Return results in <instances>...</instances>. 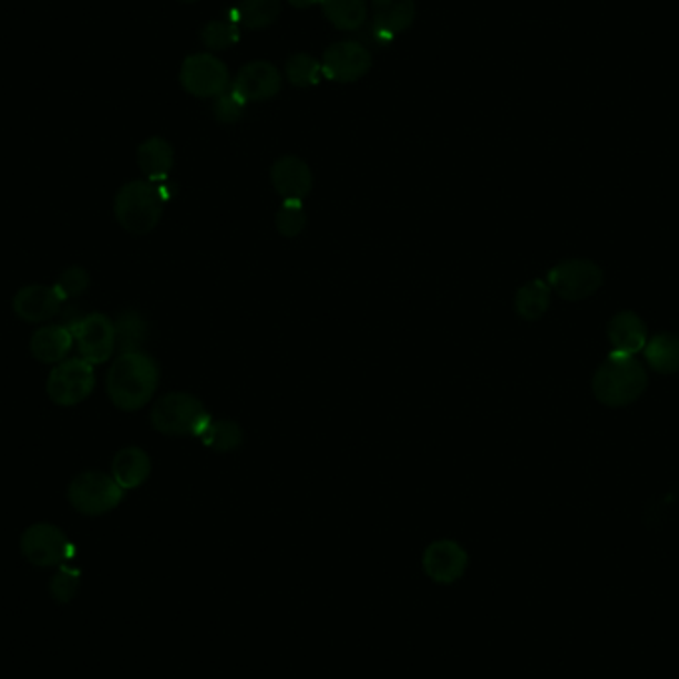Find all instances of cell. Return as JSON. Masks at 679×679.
Segmentation results:
<instances>
[{
    "instance_id": "obj_1",
    "label": "cell",
    "mask_w": 679,
    "mask_h": 679,
    "mask_svg": "<svg viewBox=\"0 0 679 679\" xmlns=\"http://www.w3.org/2000/svg\"><path fill=\"white\" fill-rule=\"evenodd\" d=\"M160 383V366L145 352H124L117 356L107 372V395L115 408L137 412L154 398Z\"/></svg>"
},
{
    "instance_id": "obj_2",
    "label": "cell",
    "mask_w": 679,
    "mask_h": 679,
    "mask_svg": "<svg viewBox=\"0 0 679 679\" xmlns=\"http://www.w3.org/2000/svg\"><path fill=\"white\" fill-rule=\"evenodd\" d=\"M648 388V372L634 356L613 354L593 378V392L608 408H624L640 398Z\"/></svg>"
},
{
    "instance_id": "obj_3",
    "label": "cell",
    "mask_w": 679,
    "mask_h": 679,
    "mask_svg": "<svg viewBox=\"0 0 679 679\" xmlns=\"http://www.w3.org/2000/svg\"><path fill=\"white\" fill-rule=\"evenodd\" d=\"M163 193L157 183L130 182L117 192L114 215L122 229L132 235H147L162 219Z\"/></svg>"
},
{
    "instance_id": "obj_4",
    "label": "cell",
    "mask_w": 679,
    "mask_h": 679,
    "mask_svg": "<svg viewBox=\"0 0 679 679\" xmlns=\"http://www.w3.org/2000/svg\"><path fill=\"white\" fill-rule=\"evenodd\" d=\"M152 425L163 435L182 438V435H197L202 438L207 430L210 418L202 400L193 398L189 393H167L152 410Z\"/></svg>"
},
{
    "instance_id": "obj_5",
    "label": "cell",
    "mask_w": 679,
    "mask_h": 679,
    "mask_svg": "<svg viewBox=\"0 0 679 679\" xmlns=\"http://www.w3.org/2000/svg\"><path fill=\"white\" fill-rule=\"evenodd\" d=\"M124 498V488L115 479L102 471H84L72 479L68 487V501L78 513L88 517H100L114 511Z\"/></svg>"
},
{
    "instance_id": "obj_6",
    "label": "cell",
    "mask_w": 679,
    "mask_h": 679,
    "mask_svg": "<svg viewBox=\"0 0 679 679\" xmlns=\"http://www.w3.org/2000/svg\"><path fill=\"white\" fill-rule=\"evenodd\" d=\"M96 388L94 366L84 358H66L52 368L47 380V393L60 408H74L90 398Z\"/></svg>"
},
{
    "instance_id": "obj_7",
    "label": "cell",
    "mask_w": 679,
    "mask_h": 679,
    "mask_svg": "<svg viewBox=\"0 0 679 679\" xmlns=\"http://www.w3.org/2000/svg\"><path fill=\"white\" fill-rule=\"evenodd\" d=\"M546 282L558 297L578 302L593 297L594 292L603 287L604 272L594 260H565L548 270Z\"/></svg>"
},
{
    "instance_id": "obj_8",
    "label": "cell",
    "mask_w": 679,
    "mask_h": 679,
    "mask_svg": "<svg viewBox=\"0 0 679 679\" xmlns=\"http://www.w3.org/2000/svg\"><path fill=\"white\" fill-rule=\"evenodd\" d=\"M20 551L30 565L50 568L66 563L72 555V543L56 525L37 523L20 536Z\"/></svg>"
},
{
    "instance_id": "obj_9",
    "label": "cell",
    "mask_w": 679,
    "mask_h": 679,
    "mask_svg": "<svg viewBox=\"0 0 679 679\" xmlns=\"http://www.w3.org/2000/svg\"><path fill=\"white\" fill-rule=\"evenodd\" d=\"M179 80L182 86L195 97H219L230 88L229 68L209 52L185 58Z\"/></svg>"
},
{
    "instance_id": "obj_10",
    "label": "cell",
    "mask_w": 679,
    "mask_h": 679,
    "mask_svg": "<svg viewBox=\"0 0 679 679\" xmlns=\"http://www.w3.org/2000/svg\"><path fill=\"white\" fill-rule=\"evenodd\" d=\"M70 330L74 335L80 358L90 364H104L114 356L115 325L102 312L82 316Z\"/></svg>"
},
{
    "instance_id": "obj_11",
    "label": "cell",
    "mask_w": 679,
    "mask_h": 679,
    "mask_svg": "<svg viewBox=\"0 0 679 679\" xmlns=\"http://www.w3.org/2000/svg\"><path fill=\"white\" fill-rule=\"evenodd\" d=\"M322 74L332 82L350 84L364 78L372 68V54L360 42L344 40L328 47L322 58Z\"/></svg>"
},
{
    "instance_id": "obj_12",
    "label": "cell",
    "mask_w": 679,
    "mask_h": 679,
    "mask_svg": "<svg viewBox=\"0 0 679 679\" xmlns=\"http://www.w3.org/2000/svg\"><path fill=\"white\" fill-rule=\"evenodd\" d=\"M235 94L247 102H265L277 96L282 88L280 70L267 60H255L239 70L237 78L233 80Z\"/></svg>"
},
{
    "instance_id": "obj_13",
    "label": "cell",
    "mask_w": 679,
    "mask_h": 679,
    "mask_svg": "<svg viewBox=\"0 0 679 679\" xmlns=\"http://www.w3.org/2000/svg\"><path fill=\"white\" fill-rule=\"evenodd\" d=\"M62 305H64V297L58 292V288L44 287V285L22 287L12 298L14 315L30 325L49 322L54 316L60 315Z\"/></svg>"
},
{
    "instance_id": "obj_14",
    "label": "cell",
    "mask_w": 679,
    "mask_h": 679,
    "mask_svg": "<svg viewBox=\"0 0 679 679\" xmlns=\"http://www.w3.org/2000/svg\"><path fill=\"white\" fill-rule=\"evenodd\" d=\"M467 565L470 556L453 541H438L423 553V570L435 583L451 584L460 580Z\"/></svg>"
},
{
    "instance_id": "obj_15",
    "label": "cell",
    "mask_w": 679,
    "mask_h": 679,
    "mask_svg": "<svg viewBox=\"0 0 679 679\" xmlns=\"http://www.w3.org/2000/svg\"><path fill=\"white\" fill-rule=\"evenodd\" d=\"M270 182L282 202H302L312 192V172L307 162L295 155L275 162L270 169Z\"/></svg>"
},
{
    "instance_id": "obj_16",
    "label": "cell",
    "mask_w": 679,
    "mask_h": 679,
    "mask_svg": "<svg viewBox=\"0 0 679 679\" xmlns=\"http://www.w3.org/2000/svg\"><path fill=\"white\" fill-rule=\"evenodd\" d=\"M72 344L74 335L68 326H42L30 338V354L42 364H60L62 360H66Z\"/></svg>"
},
{
    "instance_id": "obj_17",
    "label": "cell",
    "mask_w": 679,
    "mask_h": 679,
    "mask_svg": "<svg viewBox=\"0 0 679 679\" xmlns=\"http://www.w3.org/2000/svg\"><path fill=\"white\" fill-rule=\"evenodd\" d=\"M608 340L613 344V354L634 356L648 344V330L641 318L634 312H620L608 325Z\"/></svg>"
},
{
    "instance_id": "obj_18",
    "label": "cell",
    "mask_w": 679,
    "mask_h": 679,
    "mask_svg": "<svg viewBox=\"0 0 679 679\" xmlns=\"http://www.w3.org/2000/svg\"><path fill=\"white\" fill-rule=\"evenodd\" d=\"M415 20V0H372V29L388 39L405 32Z\"/></svg>"
},
{
    "instance_id": "obj_19",
    "label": "cell",
    "mask_w": 679,
    "mask_h": 679,
    "mask_svg": "<svg viewBox=\"0 0 679 679\" xmlns=\"http://www.w3.org/2000/svg\"><path fill=\"white\" fill-rule=\"evenodd\" d=\"M150 473H152V460L144 450L125 447L115 453L112 461V477L124 491L142 487Z\"/></svg>"
},
{
    "instance_id": "obj_20",
    "label": "cell",
    "mask_w": 679,
    "mask_h": 679,
    "mask_svg": "<svg viewBox=\"0 0 679 679\" xmlns=\"http://www.w3.org/2000/svg\"><path fill=\"white\" fill-rule=\"evenodd\" d=\"M175 154L169 142H165L163 137H150L137 150V163L140 169L144 172L147 182L160 183L167 179V175L172 172Z\"/></svg>"
},
{
    "instance_id": "obj_21",
    "label": "cell",
    "mask_w": 679,
    "mask_h": 679,
    "mask_svg": "<svg viewBox=\"0 0 679 679\" xmlns=\"http://www.w3.org/2000/svg\"><path fill=\"white\" fill-rule=\"evenodd\" d=\"M646 360L654 372L671 375L679 372V336L656 335L646 344Z\"/></svg>"
},
{
    "instance_id": "obj_22",
    "label": "cell",
    "mask_w": 679,
    "mask_h": 679,
    "mask_svg": "<svg viewBox=\"0 0 679 679\" xmlns=\"http://www.w3.org/2000/svg\"><path fill=\"white\" fill-rule=\"evenodd\" d=\"M326 19L338 30H360L368 20V2L366 0H322Z\"/></svg>"
},
{
    "instance_id": "obj_23",
    "label": "cell",
    "mask_w": 679,
    "mask_h": 679,
    "mask_svg": "<svg viewBox=\"0 0 679 679\" xmlns=\"http://www.w3.org/2000/svg\"><path fill=\"white\" fill-rule=\"evenodd\" d=\"M280 10V0H240L235 9V20L245 29L265 30L277 22Z\"/></svg>"
},
{
    "instance_id": "obj_24",
    "label": "cell",
    "mask_w": 679,
    "mask_h": 679,
    "mask_svg": "<svg viewBox=\"0 0 679 679\" xmlns=\"http://www.w3.org/2000/svg\"><path fill=\"white\" fill-rule=\"evenodd\" d=\"M115 350L120 354L124 352H140L147 338V322L144 316L137 315L135 310H125L115 320Z\"/></svg>"
},
{
    "instance_id": "obj_25",
    "label": "cell",
    "mask_w": 679,
    "mask_h": 679,
    "mask_svg": "<svg viewBox=\"0 0 679 679\" xmlns=\"http://www.w3.org/2000/svg\"><path fill=\"white\" fill-rule=\"evenodd\" d=\"M551 307V287L545 280H533L518 288L515 297V310L526 322H535Z\"/></svg>"
},
{
    "instance_id": "obj_26",
    "label": "cell",
    "mask_w": 679,
    "mask_h": 679,
    "mask_svg": "<svg viewBox=\"0 0 679 679\" xmlns=\"http://www.w3.org/2000/svg\"><path fill=\"white\" fill-rule=\"evenodd\" d=\"M202 441L209 450L217 453H229L243 443V431L239 423L230 420H210L207 430L203 431Z\"/></svg>"
},
{
    "instance_id": "obj_27",
    "label": "cell",
    "mask_w": 679,
    "mask_h": 679,
    "mask_svg": "<svg viewBox=\"0 0 679 679\" xmlns=\"http://www.w3.org/2000/svg\"><path fill=\"white\" fill-rule=\"evenodd\" d=\"M285 76L292 86H315L322 76V64L310 54H295L285 64Z\"/></svg>"
},
{
    "instance_id": "obj_28",
    "label": "cell",
    "mask_w": 679,
    "mask_h": 679,
    "mask_svg": "<svg viewBox=\"0 0 679 679\" xmlns=\"http://www.w3.org/2000/svg\"><path fill=\"white\" fill-rule=\"evenodd\" d=\"M239 39V27L235 24V20H210L202 30V42L205 49L213 52L230 49Z\"/></svg>"
},
{
    "instance_id": "obj_29",
    "label": "cell",
    "mask_w": 679,
    "mask_h": 679,
    "mask_svg": "<svg viewBox=\"0 0 679 679\" xmlns=\"http://www.w3.org/2000/svg\"><path fill=\"white\" fill-rule=\"evenodd\" d=\"M277 230L285 237H297L307 225V210L302 202H282L277 210Z\"/></svg>"
},
{
    "instance_id": "obj_30",
    "label": "cell",
    "mask_w": 679,
    "mask_h": 679,
    "mask_svg": "<svg viewBox=\"0 0 679 679\" xmlns=\"http://www.w3.org/2000/svg\"><path fill=\"white\" fill-rule=\"evenodd\" d=\"M80 590V570L72 566H62L58 575L50 583V593L60 604L72 603V598Z\"/></svg>"
},
{
    "instance_id": "obj_31",
    "label": "cell",
    "mask_w": 679,
    "mask_h": 679,
    "mask_svg": "<svg viewBox=\"0 0 679 679\" xmlns=\"http://www.w3.org/2000/svg\"><path fill=\"white\" fill-rule=\"evenodd\" d=\"M58 292L66 298L82 297L90 287V275L82 267H70L58 277L56 285Z\"/></svg>"
},
{
    "instance_id": "obj_32",
    "label": "cell",
    "mask_w": 679,
    "mask_h": 679,
    "mask_svg": "<svg viewBox=\"0 0 679 679\" xmlns=\"http://www.w3.org/2000/svg\"><path fill=\"white\" fill-rule=\"evenodd\" d=\"M243 112H245V102L235 94L233 88H229L227 92H223L219 97H215L213 114H215V117H217L219 122H223V124H235V122H239Z\"/></svg>"
},
{
    "instance_id": "obj_33",
    "label": "cell",
    "mask_w": 679,
    "mask_h": 679,
    "mask_svg": "<svg viewBox=\"0 0 679 679\" xmlns=\"http://www.w3.org/2000/svg\"><path fill=\"white\" fill-rule=\"evenodd\" d=\"M322 0H288V4H292L295 9H308V7H315L320 4Z\"/></svg>"
},
{
    "instance_id": "obj_34",
    "label": "cell",
    "mask_w": 679,
    "mask_h": 679,
    "mask_svg": "<svg viewBox=\"0 0 679 679\" xmlns=\"http://www.w3.org/2000/svg\"><path fill=\"white\" fill-rule=\"evenodd\" d=\"M179 2H187V4H193V2H199V0H179Z\"/></svg>"
}]
</instances>
